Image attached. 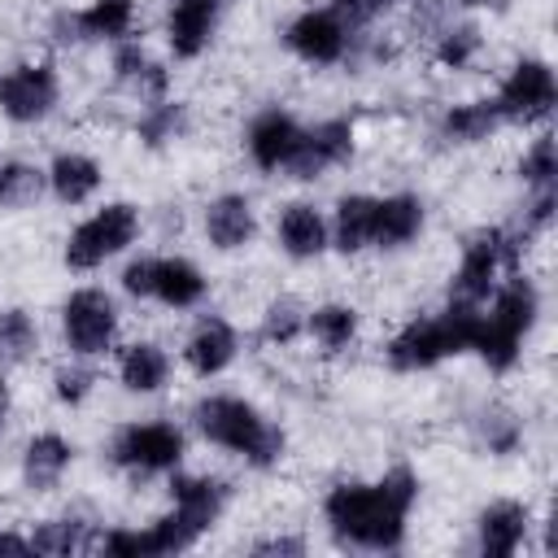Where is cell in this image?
I'll use <instances>...</instances> for the list:
<instances>
[{"label": "cell", "mask_w": 558, "mask_h": 558, "mask_svg": "<svg viewBox=\"0 0 558 558\" xmlns=\"http://www.w3.org/2000/svg\"><path fill=\"white\" fill-rule=\"evenodd\" d=\"M418 497L414 471L397 466L379 484H336L323 501L331 532L362 549H397L405 532V514Z\"/></svg>", "instance_id": "cell-1"}, {"label": "cell", "mask_w": 558, "mask_h": 558, "mask_svg": "<svg viewBox=\"0 0 558 558\" xmlns=\"http://www.w3.org/2000/svg\"><path fill=\"white\" fill-rule=\"evenodd\" d=\"M480 336V314L475 305H453L436 318H414L410 327H401L388 344V362L397 371H427L449 353H466L475 349Z\"/></svg>", "instance_id": "cell-2"}, {"label": "cell", "mask_w": 558, "mask_h": 558, "mask_svg": "<svg viewBox=\"0 0 558 558\" xmlns=\"http://www.w3.org/2000/svg\"><path fill=\"white\" fill-rule=\"evenodd\" d=\"M196 427L214 440V445H222V449H231V453H244L253 466H270L279 453H283V432L279 427H270L248 401H240V397H205L201 405H196Z\"/></svg>", "instance_id": "cell-3"}, {"label": "cell", "mask_w": 558, "mask_h": 558, "mask_svg": "<svg viewBox=\"0 0 558 558\" xmlns=\"http://www.w3.org/2000/svg\"><path fill=\"white\" fill-rule=\"evenodd\" d=\"M536 323V288L527 279H510L497 301L493 314H480V336H475V353L493 366L506 371L519 357V340L527 336V327Z\"/></svg>", "instance_id": "cell-4"}, {"label": "cell", "mask_w": 558, "mask_h": 558, "mask_svg": "<svg viewBox=\"0 0 558 558\" xmlns=\"http://www.w3.org/2000/svg\"><path fill=\"white\" fill-rule=\"evenodd\" d=\"M506 262H514L510 235L497 231V227L475 231V235L466 240V248H462V266H458L453 288H449L453 305H480V301H488V292H493V283H497V270H501Z\"/></svg>", "instance_id": "cell-5"}, {"label": "cell", "mask_w": 558, "mask_h": 558, "mask_svg": "<svg viewBox=\"0 0 558 558\" xmlns=\"http://www.w3.org/2000/svg\"><path fill=\"white\" fill-rule=\"evenodd\" d=\"M135 231H140V218H135V209L131 205H105L100 214H92L74 235H70V244H65V262L74 266V270H92V266H100L105 257H113V253H122L131 240H135Z\"/></svg>", "instance_id": "cell-6"}, {"label": "cell", "mask_w": 558, "mask_h": 558, "mask_svg": "<svg viewBox=\"0 0 558 558\" xmlns=\"http://www.w3.org/2000/svg\"><path fill=\"white\" fill-rule=\"evenodd\" d=\"M61 323H65V340L74 353L92 357V353H105L113 331H118V310L113 301L100 292V288H78L65 310H61Z\"/></svg>", "instance_id": "cell-7"}, {"label": "cell", "mask_w": 558, "mask_h": 558, "mask_svg": "<svg viewBox=\"0 0 558 558\" xmlns=\"http://www.w3.org/2000/svg\"><path fill=\"white\" fill-rule=\"evenodd\" d=\"M179 458H183V436L170 423H135V427H122L113 440V462L144 475L174 471Z\"/></svg>", "instance_id": "cell-8"}, {"label": "cell", "mask_w": 558, "mask_h": 558, "mask_svg": "<svg viewBox=\"0 0 558 558\" xmlns=\"http://www.w3.org/2000/svg\"><path fill=\"white\" fill-rule=\"evenodd\" d=\"M558 100V83H554V70L545 61H519L510 70V78L501 83L497 92V113L501 118H514V122H536L554 109Z\"/></svg>", "instance_id": "cell-9"}, {"label": "cell", "mask_w": 558, "mask_h": 558, "mask_svg": "<svg viewBox=\"0 0 558 558\" xmlns=\"http://www.w3.org/2000/svg\"><path fill=\"white\" fill-rule=\"evenodd\" d=\"M353 153V122L349 118H331L314 131H301L292 157H288V174L292 179H318L327 166H340Z\"/></svg>", "instance_id": "cell-10"}, {"label": "cell", "mask_w": 558, "mask_h": 558, "mask_svg": "<svg viewBox=\"0 0 558 558\" xmlns=\"http://www.w3.org/2000/svg\"><path fill=\"white\" fill-rule=\"evenodd\" d=\"M283 39H288V48H292L301 61H310V65H331V61L344 57L349 26H344V17H340L336 9H310V13H301V17L288 26Z\"/></svg>", "instance_id": "cell-11"}, {"label": "cell", "mask_w": 558, "mask_h": 558, "mask_svg": "<svg viewBox=\"0 0 558 558\" xmlns=\"http://www.w3.org/2000/svg\"><path fill=\"white\" fill-rule=\"evenodd\" d=\"M57 105V74L48 65H17L0 74V109L13 122H39Z\"/></svg>", "instance_id": "cell-12"}, {"label": "cell", "mask_w": 558, "mask_h": 558, "mask_svg": "<svg viewBox=\"0 0 558 558\" xmlns=\"http://www.w3.org/2000/svg\"><path fill=\"white\" fill-rule=\"evenodd\" d=\"M135 22V4L131 0H92L78 13H61L57 31L61 39H122Z\"/></svg>", "instance_id": "cell-13"}, {"label": "cell", "mask_w": 558, "mask_h": 558, "mask_svg": "<svg viewBox=\"0 0 558 558\" xmlns=\"http://www.w3.org/2000/svg\"><path fill=\"white\" fill-rule=\"evenodd\" d=\"M296 140H301V126H296L288 113H279V109L257 113L253 126H248V153H253V161H257L262 170H279V166H288Z\"/></svg>", "instance_id": "cell-14"}, {"label": "cell", "mask_w": 558, "mask_h": 558, "mask_svg": "<svg viewBox=\"0 0 558 558\" xmlns=\"http://www.w3.org/2000/svg\"><path fill=\"white\" fill-rule=\"evenodd\" d=\"M170 497H174V510L196 532H205L222 514V506H227V484L222 480H209V475H179L170 484Z\"/></svg>", "instance_id": "cell-15"}, {"label": "cell", "mask_w": 558, "mask_h": 558, "mask_svg": "<svg viewBox=\"0 0 558 558\" xmlns=\"http://www.w3.org/2000/svg\"><path fill=\"white\" fill-rule=\"evenodd\" d=\"M218 22V0H174L170 9V48L174 57H196L209 44Z\"/></svg>", "instance_id": "cell-16"}, {"label": "cell", "mask_w": 558, "mask_h": 558, "mask_svg": "<svg viewBox=\"0 0 558 558\" xmlns=\"http://www.w3.org/2000/svg\"><path fill=\"white\" fill-rule=\"evenodd\" d=\"M527 536V510L519 501H497L480 514V549L493 558H510Z\"/></svg>", "instance_id": "cell-17"}, {"label": "cell", "mask_w": 558, "mask_h": 558, "mask_svg": "<svg viewBox=\"0 0 558 558\" xmlns=\"http://www.w3.org/2000/svg\"><path fill=\"white\" fill-rule=\"evenodd\" d=\"M253 227L257 222H253V209H248L244 196H218L209 205V214H205V231H209L214 248H222V253L244 248L253 240Z\"/></svg>", "instance_id": "cell-18"}, {"label": "cell", "mask_w": 558, "mask_h": 558, "mask_svg": "<svg viewBox=\"0 0 558 558\" xmlns=\"http://www.w3.org/2000/svg\"><path fill=\"white\" fill-rule=\"evenodd\" d=\"M153 296L174 305V310H187L205 296V279L201 270L187 262V257H157L153 266Z\"/></svg>", "instance_id": "cell-19"}, {"label": "cell", "mask_w": 558, "mask_h": 558, "mask_svg": "<svg viewBox=\"0 0 558 558\" xmlns=\"http://www.w3.org/2000/svg\"><path fill=\"white\" fill-rule=\"evenodd\" d=\"M187 366L196 371V375H218L222 366H231V357H235V331L222 323V318H205L196 331H192V340H187Z\"/></svg>", "instance_id": "cell-20"}, {"label": "cell", "mask_w": 558, "mask_h": 558, "mask_svg": "<svg viewBox=\"0 0 558 558\" xmlns=\"http://www.w3.org/2000/svg\"><path fill=\"white\" fill-rule=\"evenodd\" d=\"M423 227V205L414 196H388V201H375V235L371 244L379 248H397L405 240H414Z\"/></svg>", "instance_id": "cell-21"}, {"label": "cell", "mask_w": 558, "mask_h": 558, "mask_svg": "<svg viewBox=\"0 0 558 558\" xmlns=\"http://www.w3.org/2000/svg\"><path fill=\"white\" fill-rule=\"evenodd\" d=\"M279 244L292 257H318L327 248V222L318 218L314 205H288L279 218Z\"/></svg>", "instance_id": "cell-22"}, {"label": "cell", "mask_w": 558, "mask_h": 558, "mask_svg": "<svg viewBox=\"0 0 558 558\" xmlns=\"http://www.w3.org/2000/svg\"><path fill=\"white\" fill-rule=\"evenodd\" d=\"M48 183H52L57 201L83 205V201L100 187V166H96L92 157H83V153H61V157L52 161V170H48Z\"/></svg>", "instance_id": "cell-23"}, {"label": "cell", "mask_w": 558, "mask_h": 558, "mask_svg": "<svg viewBox=\"0 0 558 558\" xmlns=\"http://www.w3.org/2000/svg\"><path fill=\"white\" fill-rule=\"evenodd\" d=\"M70 440H61V436H52V432H44V436H35L31 445H26V458H22V475H26V484L31 488H52L57 480H61V471L70 466Z\"/></svg>", "instance_id": "cell-24"}, {"label": "cell", "mask_w": 558, "mask_h": 558, "mask_svg": "<svg viewBox=\"0 0 558 558\" xmlns=\"http://www.w3.org/2000/svg\"><path fill=\"white\" fill-rule=\"evenodd\" d=\"M375 235V201L371 196H344L336 205V248L357 253Z\"/></svg>", "instance_id": "cell-25"}, {"label": "cell", "mask_w": 558, "mask_h": 558, "mask_svg": "<svg viewBox=\"0 0 558 558\" xmlns=\"http://www.w3.org/2000/svg\"><path fill=\"white\" fill-rule=\"evenodd\" d=\"M118 375H122V384L131 392H157L166 384V375H170V362H166V353L157 344H131L122 353V362H118Z\"/></svg>", "instance_id": "cell-26"}, {"label": "cell", "mask_w": 558, "mask_h": 558, "mask_svg": "<svg viewBox=\"0 0 558 558\" xmlns=\"http://www.w3.org/2000/svg\"><path fill=\"white\" fill-rule=\"evenodd\" d=\"M497 122H501V113H497L493 100H471V105H453V109L445 113L440 131H445V140H453V144H475V140H488V131H493Z\"/></svg>", "instance_id": "cell-27"}, {"label": "cell", "mask_w": 558, "mask_h": 558, "mask_svg": "<svg viewBox=\"0 0 558 558\" xmlns=\"http://www.w3.org/2000/svg\"><path fill=\"white\" fill-rule=\"evenodd\" d=\"M113 70H118L122 83H131V87H140L148 96H161L166 92V70L157 61H148V52L140 44H122L113 52Z\"/></svg>", "instance_id": "cell-28"}, {"label": "cell", "mask_w": 558, "mask_h": 558, "mask_svg": "<svg viewBox=\"0 0 558 558\" xmlns=\"http://www.w3.org/2000/svg\"><path fill=\"white\" fill-rule=\"evenodd\" d=\"M305 327L314 331V340H318L327 353H336V349H344V344L353 340L357 314H353L349 305H323V310H314V314L305 318Z\"/></svg>", "instance_id": "cell-29"}, {"label": "cell", "mask_w": 558, "mask_h": 558, "mask_svg": "<svg viewBox=\"0 0 558 558\" xmlns=\"http://www.w3.org/2000/svg\"><path fill=\"white\" fill-rule=\"evenodd\" d=\"M44 192V174L26 161H9L0 166V209H26L31 201H39Z\"/></svg>", "instance_id": "cell-30"}, {"label": "cell", "mask_w": 558, "mask_h": 558, "mask_svg": "<svg viewBox=\"0 0 558 558\" xmlns=\"http://www.w3.org/2000/svg\"><path fill=\"white\" fill-rule=\"evenodd\" d=\"M35 323L26 310H4L0 314V362H22L35 353Z\"/></svg>", "instance_id": "cell-31"}, {"label": "cell", "mask_w": 558, "mask_h": 558, "mask_svg": "<svg viewBox=\"0 0 558 558\" xmlns=\"http://www.w3.org/2000/svg\"><path fill=\"white\" fill-rule=\"evenodd\" d=\"M31 545H35V554H52V558H65V554L87 549L78 519H48V523L31 536Z\"/></svg>", "instance_id": "cell-32"}, {"label": "cell", "mask_w": 558, "mask_h": 558, "mask_svg": "<svg viewBox=\"0 0 558 558\" xmlns=\"http://www.w3.org/2000/svg\"><path fill=\"white\" fill-rule=\"evenodd\" d=\"M519 174H523V183H532L536 192H549V187H554V179H558V161H554V140H549V135H541V140L523 153Z\"/></svg>", "instance_id": "cell-33"}, {"label": "cell", "mask_w": 558, "mask_h": 558, "mask_svg": "<svg viewBox=\"0 0 558 558\" xmlns=\"http://www.w3.org/2000/svg\"><path fill=\"white\" fill-rule=\"evenodd\" d=\"M301 327H305V314H301V305L283 296V301H275V305L266 310L262 336H266L270 344H288V340H296V336H301Z\"/></svg>", "instance_id": "cell-34"}, {"label": "cell", "mask_w": 558, "mask_h": 558, "mask_svg": "<svg viewBox=\"0 0 558 558\" xmlns=\"http://www.w3.org/2000/svg\"><path fill=\"white\" fill-rule=\"evenodd\" d=\"M475 52H480V31H475V26H453V31L440 39L436 61H440V65H449V70H462Z\"/></svg>", "instance_id": "cell-35"}, {"label": "cell", "mask_w": 558, "mask_h": 558, "mask_svg": "<svg viewBox=\"0 0 558 558\" xmlns=\"http://www.w3.org/2000/svg\"><path fill=\"white\" fill-rule=\"evenodd\" d=\"M179 126H183V109L179 105H153L140 118V140L144 144H161V140H174Z\"/></svg>", "instance_id": "cell-36"}, {"label": "cell", "mask_w": 558, "mask_h": 558, "mask_svg": "<svg viewBox=\"0 0 558 558\" xmlns=\"http://www.w3.org/2000/svg\"><path fill=\"white\" fill-rule=\"evenodd\" d=\"M519 436H523V427H519L514 414H506V410L484 414V440H488L493 453H510V449L519 445Z\"/></svg>", "instance_id": "cell-37"}, {"label": "cell", "mask_w": 558, "mask_h": 558, "mask_svg": "<svg viewBox=\"0 0 558 558\" xmlns=\"http://www.w3.org/2000/svg\"><path fill=\"white\" fill-rule=\"evenodd\" d=\"M92 392V371H78V366H65V371H57V397L61 401H83Z\"/></svg>", "instance_id": "cell-38"}, {"label": "cell", "mask_w": 558, "mask_h": 558, "mask_svg": "<svg viewBox=\"0 0 558 558\" xmlns=\"http://www.w3.org/2000/svg\"><path fill=\"white\" fill-rule=\"evenodd\" d=\"M153 266H157V257L131 262V266L122 270V288H126L131 296H153Z\"/></svg>", "instance_id": "cell-39"}, {"label": "cell", "mask_w": 558, "mask_h": 558, "mask_svg": "<svg viewBox=\"0 0 558 558\" xmlns=\"http://www.w3.org/2000/svg\"><path fill=\"white\" fill-rule=\"evenodd\" d=\"M392 0H340V17H349V22H366V17H375L379 9H388Z\"/></svg>", "instance_id": "cell-40"}, {"label": "cell", "mask_w": 558, "mask_h": 558, "mask_svg": "<svg viewBox=\"0 0 558 558\" xmlns=\"http://www.w3.org/2000/svg\"><path fill=\"white\" fill-rule=\"evenodd\" d=\"M253 554H301V541H283V536L279 541H262Z\"/></svg>", "instance_id": "cell-41"}, {"label": "cell", "mask_w": 558, "mask_h": 558, "mask_svg": "<svg viewBox=\"0 0 558 558\" xmlns=\"http://www.w3.org/2000/svg\"><path fill=\"white\" fill-rule=\"evenodd\" d=\"M0 554H35V545H31V541H22V536L0 532Z\"/></svg>", "instance_id": "cell-42"}, {"label": "cell", "mask_w": 558, "mask_h": 558, "mask_svg": "<svg viewBox=\"0 0 558 558\" xmlns=\"http://www.w3.org/2000/svg\"><path fill=\"white\" fill-rule=\"evenodd\" d=\"M4 414H9V388H4V379H0V427H4Z\"/></svg>", "instance_id": "cell-43"}, {"label": "cell", "mask_w": 558, "mask_h": 558, "mask_svg": "<svg viewBox=\"0 0 558 558\" xmlns=\"http://www.w3.org/2000/svg\"><path fill=\"white\" fill-rule=\"evenodd\" d=\"M466 4H493V0H466Z\"/></svg>", "instance_id": "cell-44"}]
</instances>
